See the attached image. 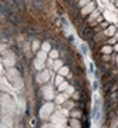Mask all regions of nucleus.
Listing matches in <instances>:
<instances>
[{
  "label": "nucleus",
  "mask_w": 118,
  "mask_h": 128,
  "mask_svg": "<svg viewBox=\"0 0 118 128\" xmlns=\"http://www.w3.org/2000/svg\"><path fill=\"white\" fill-rule=\"evenodd\" d=\"M92 36V32H91L90 28H86L84 32H82V37H86V38H91Z\"/></svg>",
  "instance_id": "obj_1"
},
{
  "label": "nucleus",
  "mask_w": 118,
  "mask_h": 128,
  "mask_svg": "<svg viewBox=\"0 0 118 128\" xmlns=\"http://www.w3.org/2000/svg\"><path fill=\"white\" fill-rule=\"evenodd\" d=\"M81 50L84 51V53H87V48H86V46H81Z\"/></svg>",
  "instance_id": "obj_2"
}]
</instances>
